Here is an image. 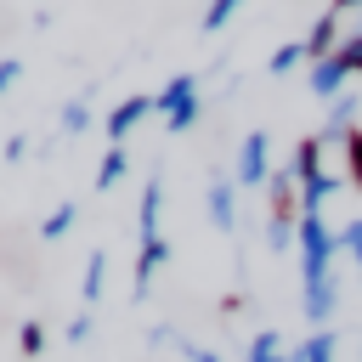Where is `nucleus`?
Segmentation results:
<instances>
[{"instance_id":"20e7f679","label":"nucleus","mask_w":362,"mask_h":362,"mask_svg":"<svg viewBox=\"0 0 362 362\" xmlns=\"http://www.w3.org/2000/svg\"><path fill=\"white\" fill-rule=\"evenodd\" d=\"M147 113H158L153 90H136V96L113 102V113H107V124H102V130H107V141H113V147H124V136H130V130H136V124H141Z\"/></svg>"},{"instance_id":"4468645a","label":"nucleus","mask_w":362,"mask_h":362,"mask_svg":"<svg viewBox=\"0 0 362 362\" xmlns=\"http://www.w3.org/2000/svg\"><path fill=\"white\" fill-rule=\"evenodd\" d=\"M243 362H288V345H283V334H277V328H260V334L249 339Z\"/></svg>"},{"instance_id":"0eeeda50","label":"nucleus","mask_w":362,"mask_h":362,"mask_svg":"<svg viewBox=\"0 0 362 362\" xmlns=\"http://www.w3.org/2000/svg\"><path fill=\"white\" fill-rule=\"evenodd\" d=\"M339 17H345V6H334V11H322L317 23H311V34H305V68L311 62H322V57H334L345 40H339Z\"/></svg>"},{"instance_id":"aec40b11","label":"nucleus","mask_w":362,"mask_h":362,"mask_svg":"<svg viewBox=\"0 0 362 362\" xmlns=\"http://www.w3.org/2000/svg\"><path fill=\"white\" fill-rule=\"evenodd\" d=\"M17 351H23V356H40V351H45V328H40V317H23V328H17Z\"/></svg>"},{"instance_id":"f8f14e48","label":"nucleus","mask_w":362,"mask_h":362,"mask_svg":"<svg viewBox=\"0 0 362 362\" xmlns=\"http://www.w3.org/2000/svg\"><path fill=\"white\" fill-rule=\"evenodd\" d=\"M334 345H339L334 328H311L300 345H288V362H334Z\"/></svg>"},{"instance_id":"412c9836","label":"nucleus","mask_w":362,"mask_h":362,"mask_svg":"<svg viewBox=\"0 0 362 362\" xmlns=\"http://www.w3.org/2000/svg\"><path fill=\"white\" fill-rule=\"evenodd\" d=\"M339 249H345V255H351V260H356V272H362V215H356V221H345V226H339Z\"/></svg>"},{"instance_id":"f257e3e1","label":"nucleus","mask_w":362,"mask_h":362,"mask_svg":"<svg viewBox=\"0 0 362 362\" xmlns=\"http://www.w3.org/2000/svg\"><path fill=\"white\" fill-rule=\"evenodd\" d=\"M300 221H305L300 181L288 170H272V181H266V243H272V255L300 249Z\"/></svg>"},{"instance_id":"4be33fe9","label":"nucleus","mask_w":362,"mask_h":362,"mask_svg":"<svg viewBox=\"0 0 362 362\" xmlns=\"http://www.w3.org/2000/svg\"><path fill=\"white\" fill-rule=\"evenodd\" d=\"M17 79H23V57H0V96H6Z\"/></svg>"},{"instance_id":"1a4fd4ad","label":"nucleus","mask_w":362,"mask_h":362,"mask_svg":"<svg viewBox=\"0 0 362 362\" xmlns=\"http://www.w3.org/2000/svg\"><path fill=\"white\" fill-rule=\"evenodd\" d=\"M356 113H362V102H356V96H339V102L328 107V119H322L317 141H322V147H345V141L356 136Z\"/></svg>"},{"instance_id":"5701e85b","label":"nucleus","mask_w":362,"mask_h":362,"mask_svg":"<svg viewBox=\"0 0 362 362\" xmlns=\"http://www.w3.org/2000/svg\"><path fill=\"white\" fill-rule=\"evenodd\" d=\"M345 164H351V181L362 187V130H356V136L345 141Z\"/></svg>"},{"instance_id":"39448f33","label":"nucleus","mask_w":362,"mask_h":362,"mask_svg":"<svg viewBox=\"0 0 362 362\" xmlns=\"http://www.w3.org/2000/svg\"><path fill=\"white\" fill-rule=\"evenodd\" d=\"M204 209H209L215 232H238V181L215 170V175H209V187H204Z\"/></svg>"},{"instance_id":"ddd939ff","label":"nucleus","mask_w":362,"mask_h":362,"mask_svg":"<svg viewBox=\"0 0 362 362\" xmlns=\"http://www.w3.org/2000/svg\"><path fill=\"white\" fill-rule=\"evenodd\" d=\"M102 283H107V249H90L85 260V277H79V294H85V311L102 300Z\"/></svg>"},{"instance_id":"a211bd4d","label":"nucleus","mask_w":362,"mask_h":362,"mask_svg":"<svg viewBox=\"0 0 362 362\" xmlns=\"http://www.w3.org/2000/svg\"><path fill=\"white\" fill-rule=\"evenodd\" d=\"M300 62H305V40H288V45H277V51L266 57V74H272V79H283V74H294Z\"/></svg>"},{"instance_id":"f3484780","label":"nucleus","mask_w":362,"mask_h":362,"mask_svg":"<svg viewBox=\"0 0 362 362\" xmlns=\"http://www.w3.org/2000/svg\"><path fill=\"white\" fill-rule=\"evenodd\" d=\"M124 175H130V153H124V147H107V153H102V164H96V187L107 192V187H119Z\"/></svg>"},{"instance_id":"7ed1b4c3","label":"nucleus","mask_w":362,"mask_h":362,"mask_svg":"<svg viewBox=\"0 0 362 362\" xmlns=\"http://www.w3.org/2000/svg\"><path fill=\"white\" fill-rule=\"evenodd\" d=\"M266 153H272V136H266V130H249L243 147H238L232 181H238V187H266V181H272V158H266Z\"/></svg>"},{"instance_id":"b1692460","label":"nucleus","mask_w":362,"mask_h":362,"mask_svg":"<svg viewBox=\"0 0 362 362\" xmlns=\"http://www.w3.org/2000/svg\"><path fill=\"white\" fill-rule=\"evenodd\" d=\"M181 356H187V362H221L215 351H204V345H192V339H181Z\"/></svg>"},{"instance_id":"393cba45","label":"nucleus","mask_w":362,"mask_h":362,"mask_svg":"<svg viewBox=\"0 0 362 362\" xmlns=\"http://www.w3.org/2000/svg\"><path fill=\"white\" fill-rule=\"evenodd\" d=\"M17 158H28V136H11L6 141V164H17Z\"/></svg>"},{"instance_id":"9b49d317","label":"nucleus","mask_w":362,"mask_h":362,"mask_svg":"<svg viewBox=\"0 0 362 362\" xmlns=\"http://www.w3.org/2000/svg\"><path fill=\"white\" fill-rule=\"evenodd\" d=\"M288 175H294V181H317V175H322V141H317V130L294 141V153H288Z\"/></svg>"},{"instance_id":"2eb2a0df","label":"nucleus","mask_w":362,"mask_h":362,"mask_svg":"<svg viewBox=\"0 0 362 362\" xmlns=\"http://www.w3.org/2000/svg\"><path fill=\"white\" fill-rule=\"evenodd\" d=\"M74 221H79V204H74V198H62V204L40 221V238H45V243H57V238H68V232H74Z\"/></svg>"},{"instance_id":"dca6fc26","label":"nucleus","mask_w":362,"mask_h":362,"mask_svg":"<svg viewBox=\"0 0 362 362\" xmlns=\"http://www.w3.org/2000/svg\"><path fill=\"white\" fill-rule=\"evenodd\" d=\"M57 124H62V136H79V130L90 124V90L68 96V102H62V113H57Z\"/></svg>"},{"instance_id":"9d476101","label":"nucleus","mask_w":362,"mask_h":362,"mask_svg":"<svg viewBox=\"0 0 362 362\" xmlns=\"http://www.w3.org/2000/svg\"><path fill=\"white\" fill-rule=\"evenodd\" d=\"M158 209H164V181L147 175V181H141V209H136V238H141V243H147V238H164V232H158Z\"/></svg>"},{"instance_id":"6ab92c4d","label":"nucleus","mask_w":362,"mask_h":362,"mask_svg":"<svg viewBox=\"0 0 362 362\" xmlns=\"http://www.w3.org/2000/svg\"><path fill=\"white\" fill-rule=\"evenodd\" d=\"M232 17H238V0H209V6H204V17H198V28H204V34H221Z\"/></svg>"},{"instance_id":"a878e982","label":"nucleus","mask_w":362,"mask_h":362,"mask_svg":"<svg viewBox=\"0 0 362 362\" xmlns=\"http://www.w3.org/2000/svg\"><path fill=\"white\" fill-rule=\"evenodd\" d=\"M85 334H90V311H79V317H74V322H68V339H74V345H79V339H85Z\"/></svg>"},{"instance_id":"bb28decb","label":"nucleus","mask_w":362,"mask_h":362,"mask_svg":"<svg viewBox=\"0 0 362 362\" xmlns=\"http://www.w3.org/2000/svg\"><path fill=\"white\" fill-rule=\"evenodd\" d=\"M356 28H362V23H356Z\"/></svg>"},{"instance_id":"f03ea898","label":"nucleus","mask_w":362,"mask_h":362,"mask_svg":"<svg viewBox=\"0 0 362 362\" xmlns=\"http://www.w3.org/2000/svg\"><path fill=\"white\" fill-rule=\"evenodd\" d=\"M153 102H158V119L170 136L192 130L198 124V74H170L164 90H153Z\"/></svg>"},{"instance_id":"6e6552de","label":"nucleus","mask_w":362,"mask_h":362,"mask_svg":"<svg viewBox=\"0 0 362 362\" xmlns=\"http://www.w3.org/2000/svg\"><path fill=\"white\" fill-rule=\"evenodd\" d=\"M345 79H351V68H345V57H339V51L305 68V85H311V96H322V102H339V90H345Z\"/></svg>"},{"instance_id":"423d86ee","label":"nucleus","mask_w":362,"mask_h":362,"mask_svg":"<svg viewBox=\"0 0 362 362\" xmlns=\"http://www.w3.org/2000/svg\"><path fill=\"white\" fill-rule=\"evenodd\" d=\"M170 238H147L141 243V255H136V272H130V300H141L147 288H153V272H164L170 266Z\"/></svg>"}]
</instances>
